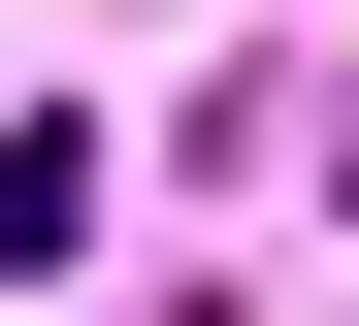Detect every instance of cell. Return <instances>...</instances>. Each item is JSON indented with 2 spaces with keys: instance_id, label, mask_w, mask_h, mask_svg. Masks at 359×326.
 I'll use <instances>...</instances> for the list:
<instances>
[{
  "instance_id": "obj_1",
  "label": "cell",
  "mask_w": 359,
  "mask_h": 326,
  "mask_svg": "<svg viewBox=\"0 0 359 326\" xmlns=\"http://www.w3.org/2000/svg\"><path fill=\"white\" fill-rule=\"evenodd\" d=\"M0 261H98V130H0Z\"/></svg>"
}]
</instances>
